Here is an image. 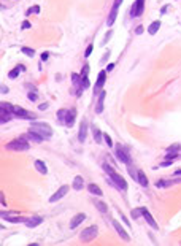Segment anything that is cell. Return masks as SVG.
Returning a JSON list of instances; mask_svg holds the SVG:
<instances>
[{"instance_id": "6da1fadb", "label": "cell", "mask_w": 181, "mask_h": 246, "mask_svg": "<svg viewBox=\"0 0 181 246\" xmlns=\"http://www.w3.org/2000/svg\"><path fill=\"white\" fill-rule=\"evenodd\" d=\"M103 170L106 171V173L110 175V183L111 184H115L118 189H122V191H126L127 189V183H126V180H124L122 176H121L119 173H116L115 170H113L111 167H110L108 164H103Z\"/></svg>"}, {"instance_id": "7a4b0ae2", "label": "cell", "mask_w": 181, "mask_h": 246, "mask_svg": "<svg viewBox=\"0 0 181 246\" xmlns=\"http://www.w3.org/2000/svg\"><path fill=\"white\" fill-rule=\"evenodd\" d=\"M29 132H33V133H37V135H40L43 140H48V138L53 137V129L45 122H33L32 126H30Z\"/></svg>"}, {"instance_id": "3957f363", "label": "cell", "mask_w": 181, "mask_h": 246, "mask_svg": "<svg viewBox=\"0 0 181 246\" xmlns=\"http://www.w3.org/2000/svg\"><path fill=\"white\" fill-rule=\"evenodd\" d=\"M29 143L24 140V138H16V140H13V141H10L8 144H6V149H10V151H27L29 149Z\"/></svg>"}, {"instance_id": "277c9868", "label": "cell", "mask_w": 181, "mask_h": 246, "mask_svg": "<svg viewBox=\"0 0 181 246\" xmlns=\"http://www.w3.org/2000/svg\"><path fill=\"white\" fill-rule=\"evenodd\" d=\"M11 111H13V114H15L16 117H21V119L33 121V119H35V117H37V114H33V113H30V111L24 110V108H22V106H16V105H13Z\"/></svg>"}, {"instance_id": "5b68a950", "label": "cell", "mask_w": 181, "mask_h": 246, "mask_svg": "<svg viewBox=\"0 0 181 246\" xmlns=\"http://www.w3.org/2000/svg\"><path fill=\"white\" fill-rule=\"evenodd\" d=\"M97 234H99L97 225H91V227L84 229V230L81 232V240L83 241H91V240H94V238L97 237Z\"/></svg>"}, {"instance_id": "8992f818", "label": "cell", "mask_w": 181, "mask_h": 246, "mask_svg": "<svg viewBox=\"0 0 181 246\" xmlns=\"http://www.w3.org/2000/svg\"><path fill=\"white\" fill-rule=\"evenodd\" d=\"M116 157H118V160H121L122 164L130 165V154L127 153V151L124 149L122 146H121V144L116 146Z\"/></svg>"}, {"instance_id": "52a82bcc", "label": "cell", "mask_w": 181, "mask_h": 246, "mask_svg": "<svg viewBox=\"0 0 181 246\" xmlns=\"http://www.w3.org/2000/svg\"><path fill=\"white\" fill-rule=\"evenodd\" d=\"M143 10H145V0H137V2L132 5L130 15H132L133 18H138V16H142Z\"/></svg>"}, {"instance_id": "ba28073f", "label": "cell", "mask_w": 181, "mask_h": 246, "mask_svg": "<svg viewBox=\"0 0 181 246\" xmlns=\"http://www.w3.org/2000/svg\"><path fill=\"white\" fill-rule=\"evenodd\" d=\"M68 189H70V187L67 186V184H64V186L60 187V189H59L57 192H56V194H53V195H51L49 202H51V203H56V202H57V200H60V198H62L64 195L67 194V192H68Z\"/></svg>"}, {"instance_id": "9c48e42d", "label": "cell", "mask_w": 181, "mask_h": 246, "mask_svg": "<svg viewBox=\"0 0 181 246\" xmlns=\"http://www.w3.org/2000/svg\"><path fill=\"white\" fill-rule=\"evenodd\" d=\"M105 79H106V70H102V72L99 73V78H97V83H95V89H94V94L100 92V89H102L103 84H105Z\"/></svg>"}, {"instance_id": "30bf717a", "label": "cell", "mask_w": 181, "mask_h": 246, "mask_svg": "<svg viewBox=\"0 0 181 246\" xmlns=\"http://www.w3.org/2000/svg\"><path fill=\"white\" fill-rule=\"evenodd\" d=\"M113 227H115V229H116V232H118V234L121 235V238H122V240H124V241H129V240H130V237H129V234H127V232H126V230H124V227H122V225H121V224H119V222H118V221H113Z\"/></svg>"}, {"instance_id": "8fae6325", "label": "cell", "mask_w": 181, "mask_h": 246, "mask_svg": "<svg viewBox=\"0 0 181 246\" xmlns=\"http://www.w3.org/2000/svg\"><path fill=\"white\" fill-rule=\"evenodd\" d=\"M140 210H142V214H143V218L146 219V222H148V224H149L153 229H157V222L154 221V218L151 216V213H149V211L146 210V208H140Z\"/></svg>"}, {"instance_id": "7c38bea8", "label": "cell", "mask_w": 181, "mask_h": 246, "mask_svg": "<svg viewBox=\"0 0 181 246\" xmlns=\"http://www.w3.org/2000/svg\"><path fill=\"white\" fill-rule=\"evenodd\" d=\"M75 117H76V110H75V108L67 110V114H65V126L72 127L73 122H75Z\"/></svg>"}, {"instance_id": "4fadbf2b", "label": "cell", "mask_w": 181, "mask_h": 246, "mask_svg": "<svg viewBox=\"0 0 181 246\" xmlns=\"http://www.w3.org/2000/svg\"><path fill=\"white\" fill-rule=\"evenodd\" d=\"M86 219V214L84 213H78V214H75V218L72 219V222H70V229H76L79 224H81L83 221Z\"/></svg>"}, {"instance_id": "5bb4252c", "label": "cell", "mask_w": 181, "mask_h": 246, "mask_svg": "<svg viewBox=\"0 0 181 246\" xmlns=\"http://www.w3.org/2000/svg\"><path fill=\"white\" fill-rule=\"evenodd\" d=\"M41 222H43L41 216H32V218H29L27 221H26V225H27L29 229H33V227H37L38 224H41Z\"/></svg>"}, {"instance_id": "9a60e30c", "label": "cell", "mask_w": 181, "mask_h": 246, "mask_svg": "<svg viewBox=\"0 0 181 246\" xmlns=\"http://www.w3.org/2000/svg\"><path fill=\"white\" fill-rule=\"evenodd\" d=\"M86 135H88V122L86 121H83L81 122V126H79V132H78V140L81 141H84L86 140Z\"/></svg>"}, {"instance_id": "2e32d148", "label": "cell", "mask_w": 181, "mask_h": 246, "mask_svg": "<svg viewBox=\"0 0 181 246\" xmlns=\"http://www.w3.org/2000/svg\"><path fill=\"white\" fill-rule=\"evenodd\" d=\"M2 218L6 219V221H10V222H15V224H18V222H26V221H27L26 218L19 216V214H16V216H8L6 213H2Z\"/></svg>"}, {"instance_id": "e0dca14e", "label": "cell", "mask_w": 181, "mask_h": 246, "mask_svg": "<svg viewBox=\"0 0 181 246\" xmlns=\"http://www.w3.org/2000/svg\"><path fill=\"white\" fill-rule=\"evenodd\" d=\"M105 95H106V94L102 91V92H100V95H99V100H97V105H95V113H97V114L103 111V102H105Z\"/></svg>"}, {"instance_id": "ac0fdd59", "label": "cell", "mask_w": 181, "mask_h": 246, "mask_svg": "<svg viewBox=\"0 0 181 246\" xmlns=\"http://www.w3.org/2000/svg\"><path fill=\"white\" fill-rule=\"evenodd\" d=\"M0 114H2V124H5V122H8V121L11 119L13 111L8 110V108H5V106H2V111H0Z\"/></svg>"}, {"instance_id": "d6986e66", "label": "cell", "mask_w": 181, "mask_h": 246, "mask_svg": "<svg viewBox=\"0 0 181 246\" xmlns=\"http://www.w3.org/2000/svg\"><path fill=\"white\" fill-rule=\"evenodd\" d=\"M83 186H84V180H83V176H75L72 187H73L75 191H81V189H83Z\"/></svg>"}, {"instance_id": "ffe728a7", "label": "cell", "mask_w": 181, "mask_h": 246, "mask_svg": "<svg viewBox=\"0 0 181 246\" xmlns=\"http://www.w3.org/2000/svg\"><path fill=\"white\" fill-rule=\"evenodd\" d=\"M35 168L40 171V173H43V175L48 173V168H46V165H45L43 160H35Z\"/></svg>"}, {"instance_id": "44dd1931", "label": "cell", "mask_w": 181, "mask_h": 246, "mask_svg": "<svg viewBox=\"0 0 181 246\" xmlns=\"http://www.w3.org/2000/svg\"><path fill=\"white\" fill-rule=\"evenodd\" d=\"M22 70H24V67L22 65H16L15 68L11 70V72H8V78H11V79H15L16 76L19 75V72H22Z\"/></svg>"}, {"instance_id": "7402d4cb", "label": "cell", "mask_w": 181, "mask_h": 246, "mask_svg": "<svg viewBox=\"0 0 181 246\" xmlns=\"http://www.w3.org/2000/svg\"><path fill=\"white\" fill-rule=\"evenodd\" d=\"M116 16H118V10L111 8V11H110V16H108V19H106V26H113V22H115Z\"/></svg>"}, {"instance_id": "603a6c76", "label": "cell", "mask_w": 181, "mask_h": 246, "mask_svg": "<svg viewBox=\"0 0 181 246\" xmlns=\"http://www.w3.org/2000/svg\"><path fill=\"white\" fill-rule=\"evenodd\" d=\"M176 183H181V180H169V181H157L156 186L157 187H164V186H170V184H176Z\"/></svg>"}, {"instance_id": "cb8c5ba5", "label": "cell", "mask_w": 181, "mask_h": 246, "mask_svg": "<svg viewBox=\"0 0 181 246\" xmlns=\"http://www.w3.org/2000/svg\"><path fill=\"white\" fill-rule=\"evenodd\" d=\"M159 27H160V21H154V22H151V26L148 27V32L151 35H154V33L159 30Z\"/></svg>"}, {"instance_id": "d4e9b609", "label": "cell", "mask_w": 181, "mask_h": 246, "mask_svg": "<svg viewBox=\"0 0 181 246\" xmlns=\"http://www.w3.org/2000/svg\"><path fill=\"white\" fill-rule=\"evenodd\" d=\"M137 173H138V180H137V181H138V183L142 184V186H145V187H146V186H148V180H146L145 173H143L142 170H138Z\"/></svg>"}, {"instance_id": "484cf974", "label": "cell", "mask_w": 181, "mask_h": 246, "mask_svg": "<svg viewBox=\"0 0 181 246\" xmlns=\"http://www.w3.org/2000/svg\"><path fill=\"white\" fill-rule=\"evenodd\" d=\"M92 132H94V140H95V141H97V143H100V141H102V138H103V133H102V132H100V130H99V129H97V127H95V126H94V127H92Z\"/></svg>"}, {"instance_id": "4316f807", "label": "cell", "mask_w": 181, "mask_h": 246, "mask_svg": "<svg viewBox=\"0 0 181 246\" xmlns=\"http://www.w3.org/2000/svg\"><path fill=\"white\" fill-rule=\"evenodd\" d=\"M88 189H89V192H91V194H95V195H102V194H103V192L100 191V187L97 186V184H89V186H88Z\"/></svg>"}, {"instance_id": "83f0119b", "label": "cell", "mask_w": 181, "mask_h": 246, "mask_svg": "<svg viewBox=\"0 0 181 246\" xmlns=\"http://www.w3.org/2000/svg\"><path fill=\"white\" fill-rule=\"evenodd\" d=\"M94 205H95V208L100 211V213H106V211H108V207H106V205L103 203V202H100V200H99V202H95Z\"/></svg>"}, {"instance_id": "f1b7e54d", "label": "cell", "mask_w": 181, "mask_h": 246, "mask_svg": "<svg viewBox=\"0 0 181 246\" xmlns=\"http://www.w3.org/2000/svg\"><path fill=\"white\" fill-rule=\"evenodd\" d=\"M65 114H67V110H59V113H57V119H59V122L65 124Z\"/></svg>"}, {"instance_id": "f546056e", "label": "cell", "mask_w": 181, "mask_h": 246, "mask_svg": "<svg viewBox=\"0 0 181 246\" xmlns=\"http://www.w3.org/2000/svg\"><path fill=\"white\" fill-rule=\"evenodd\" d=\"M38 13H40V6L38 5H33V6H30V8L27 10L26 15H38Z\"/></svg>"}, {"instance_id": "4dcf8cb0", "label": "cell", "mask_w": 181, "mask_h": 246, "mask_svg": "<svg viewBox=\"0 0 181 246\" xmlns=\"http://www.w3.org/2000/svg\"><path fill=\"white\" fill-rule=\"evenodd\" d=\"M21 51L24 53L26 56H29V57H33V56H35V51H33V49H30V48H21Z\"/></svg>"}, {"instance_id": "1f68e13d", "label": "cell", "mask_w": 181, "mask_h": 246, "mask_svg": "<svg viewBox=\"0 0 181 246\" xmlns=\"http://www.w3.org/2000/svg\"><path fill=\"white\" fill-rule=\"evenodd\" d=\"M130 214H132L133 219H135V218H138V214H142V210H140V208H138V210H132V213H130Z\"/></svg>"}, {"instance_id": "d6a6232c", "label": "cell", "mask_w": 181, "mask_h": 246, "mask_svg": "<svg viewBox=\"0 0 181 246\" xmlns=\"http://www.w3.org/2000/svg\"><path fill=\"white\" fill-rule=\"evenodd\" d=\"M103 140H105V143L108 144V146H111L113 144V141H111V138H110L108 135H103Z\"/></svg>"}, {"instance_id": "836d02e7", "label": "cell", "mask_w": 181, "mask_h": 246, "mask_svg": "<svg viewBox=\"0 0 181 246\" xmlns=\"http://www.w3.org/2000/svg\"><path fill=\"white\" fill-rule=\"evenodd\" d=\"M91 53H92V45H89V46H88V49H86L84 56H86V57H89V56H91Z\"/></svg>"}, {"instance_id": "e575fe53", "label": "cell", "mask_w": 181, "mask_h": 246, "mask_svg": "<svg viewBox=\"0 0 181 246\" xmlns=\"http://www.w3.org/2000/svg\"><path fill=\"white\" fill-rule=\"evenodd\" d=\"M121 3H122V0H115V3H113V8H115V10H118Z\"/></svg>"}, {"instance_id": "d590c367", "label": "cell", "mask_w": 181, "mask_h": 246, "mask_svg": "<svg viewBox=\"0 0 181 246\" xmlns=\"http://www.w3.org/2000/svg\"><path fill=\"white\" fill-rule=\"evenodd\" d=\"M169 8H170V5H164L162 10H160V13H162V15H165V13L169 11Z\"/></svg>"}, {"instance_id": "8d00e7d4", "label": "cell", "mask_w": 181, "mask_h": 246, "mask_svg": "<svg viewBox=\"0 0 181 246\" xmlns=\"http://www.w3.org/2000/svg\"><path fill=\"white\" fill-rule=\"evenodd\" d=\"M142 32H143V26H138V27L135 29V33H137V35H140Z\"/></svg>"}, {"instance_id": "74e56055", "label": "cell", "mask_w": 181, "mask_h": 246, "mask_svg": "<svg viewBox=\"0 0 181 246\" xmlns=\"http://www.w3.org/2000/svg\"><path fill=\"white\" fill-rule=\"evenodd\" d=\"M108 57H110V51H106V53H105V54H103V57H102V64H103V62H105V60H106V59H108Z\"/></svg>"}, {"instance_id": "f35d334b", "label": "cell", "mask_w": 181, "mask_h": 246, "mask_svg": "<svg viewBox=\"0 0 181 246\" xmlns=\"http://www.w3.org/2000/svg\"><path fill=\"white\" fill-rule=\"evenodd\" d=\"M169 165H172V162H170V160L167 159L165 162H162V164H160V167H169Z\"/></svg>"}, {"instance_id": "ab89813d", "label": "cell", "mask_w": 181, "mask_h": 246, "mask_svg": "<svg viewBox=\"0 0 181 246\" xmlns=\"http://www.w3.org/2000/svg\"><path fill=\"white\" fill-rule=\"evenodd\" d=\"M29 99H30V100H37V94H32V92H29Z\"/></svg>"}, {"instance_id": "60d3db41", "label": "cell", "mask_w": 181, "mask_h": 246, "mask_svg": "<svg viewBox=\"0 0 181 246\" xmlns=\"http://www.w3.org/2000/svg\"><path fill=\"white\" fill-rule=\"evenodd\" d=\"M29 27H30V24H29L27 21H24V22H22V29H29Z\"/></svg>"}, {"instance_id": "b9f144b4", "label": "cell", "mask_w": 181, "mask_h": 246, "mask_svg": "<svg viewBox=\"0 0 181 246\" xmlns=\"http://www.w3.org/2000/svg\"><path fill=\"white\" fill-rule=\"evenodd\" d=\"M110 37H111V30L106 33V37H105V40H103V43H106V40H110Z\"/></svg>"}, {"instance_id": "7bdbcfd3", "label": "cell", "mask_w": 181, "mask_h": 246, "mask_svg": "<svg viewBox=\"0 0 181 246\" xmlns=\"http://www.w3.org/2000/svg\"><path fill=\"white\" fill-rule=\"evenodd\" d=\"M48 108V103H41V105H40V110H46Z\"/></svg>"}, {"instance_id": "ee69618b", "label": "cell", "mask_w": 181, "mask_h": 246, "mask_svg": "<svg viewBox=\"0 0 181 246\" xmlns=\"http://www.w3.org/2000/svg\"><path fill=\"white\" fill-rule=\"evenodd\" d=\"M6 92H8V87H6V86H2V94H6Z\"/></svg>"}, {"instance_id": "f6af8a7d", "label": "cell", "mask_w": 181, "mask_h": 246, "mask_svg": "<svg viewBox=\"0 0 181 246\" xmlns=\"http://www.w3.org/2000/svg\"><path fill=\"white\" fill-rule=\"evenodd\" d=\"M41 59H43V60L48 59V53H43V54H41Z\"/></svg>"}, {"instance_id": "bcb514c9", "label": "cell", "mask_w": 181, "mask_h": 246, "mask_svg": "<svg viewBox=\"0 0 181 246\" xmlns=\"http://www.w3.org/2000/svg\"><path fill=\"white\" fill-rule=\"evenodd\" d=\"M113 67H115V65H113V64H111V65H108V67H106V72H110V70H113Z\"/></svg>"}, {"instance_id": "7dc6e473", "label": "cell", "mask_w": 181, "mask_h": 246, "mask_svg": "<svg viewBox=\"0 0 181 246\" xmlns=\"http://www.w3.org/2000/svg\"><path fill=\"white\" fill-rule=\"evenodd\" d=\"M175 175H176V176H181V170H176V171H175Z\"/></svg>"}]
</instances>
